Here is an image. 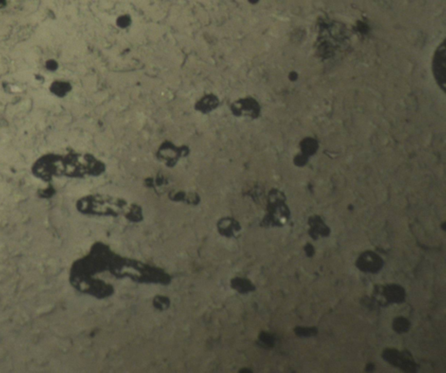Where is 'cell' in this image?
Here are the masks:
<instances>
[{"mask_svg":"<svg viewBox=\"0 0 446 373\" xmlns=\"http://www.w3.org/2000/svg\"><path fill=\"white\" fill-rule=\"evenodd\" d=\"M105 163L93 154L72 152L45 154L33 163L31 172L38 179L48 183L54 177L98 176L105 171Z\"/></svg>","mask_w":446,"mask_h":373,"instance_id":"6da1fadb","label":"cell"},{"mask_svg":"<svg viewBox=\"0 0 446 373\" xmlns=\"http://www.w3.org/2000/svg\"><path fill=\"white\" fill-rule=\"evenodd\" d=\"M125 202L120 200L112 199L111 197L91 194L82 197L76 203V208L81 214L105 216L117 215L125 208Z\"/></svg>","mask_w":446,"mask_h":373,"instance_id":"7a4b0ae2","label":"cell"},{"mask_svg":"<svg viewBox=\"0 0 446 373\" xmlns=\"http://www.w3.org/2000/svg\"><path fill=\"white\" fill-rule=\"evenodd\" d=\"M191 149L188 145H177L171 140H164L156 150V158L168 168H173L181 159L188 157Z\"/></svg>","mask_w":446,"mask_h":373,"instance_id":"3957f363","label":"cell"},{"mask_svg":"<svg viewBox=\"0 0 446 373\" xmlns=\"http://www.w3.org/2000/svg\"><path fill=\"white\" fill-rule=\"evenodd\" d=\"M231 114L236 117H249L255 119L260 113V106L252 98H241L230 105Z\"/></svg>","mask_w":446,"mask_h":373,"instance_id":"277c9868","label":"cell"},{"mask_svg":"<svg viewBox=\"0 0 446 373\" xmlns=\"http://www.w3.org/2000/svg\"><path fill=\"white\" fill-rule=\"evenodd\" d=\"M383 358L386 361L389 362L391 365L402 368V370L408 372L415 371L416 365L412 361L411 356H405V354H400L398 351L393 349L384 350Z\"/></svg>","mask_w":446,"mask_h":373,"instance_id":"5b68a950","label":"cell"},{"mask_svg":"<svg viewBox=\"0 0 446 373\" xmlns=\"http://www.w3.org/2000/svg\"><path fill=\"white\" fill-rule=\"evenodd\" d=\"M433 72L435 77L442 88L445 86V46L442 44L435 54L433 60Z\"/></svg>","mask_w":446,"mask_h":373,"instance_id":"8992f818","label":"cell"},{"mask_svg":"<svg viewBox=\"0 0 446 373\" xmlns=\"http://www.w3.org/2000/svg\"><path fill=\"white\" fill-rule=\"evenodd\" d=\"M356 266L361 271L375 273L383 267V261L377 254L368 251L359 257Z\"/></svg>","mask_w":446,"mask_h":373,"instance_id":"52a82bcc","label":"cell"},{"mask_svg":"<svg viewBox=\"0 0 446 373\" xmlns=\"http://www.w3.org/2000/svg\"><path fill=\"white\" fill-rule=\"evenodd\" d=\"M221 100L215 94H206L194 103V110L202 114H208L219 108Z\"/></svg>","mask_w":446,"mask_h":373,"instance_id":"ba28073f","label":"cell"},{"mask_svg":"<svg viewBox=\"0 0 446 373\" xmlns=\"http://www.w3.org/2000/svg\"><path fill=\"white\" fill-rule=\"evenodd\" d=\"M383 293L390 303H402L405 298L404 290L399 285H388L384 288Z\"/></svg>","mask_w":446,"mask_h":373,"instance_id":"9c48e42d","label":"cell"},{"mask_svg":"<svg viewBox=\"0 0 446 373\" xmlns=\"http://www.w3.org/2000/svg\"><path fill=\"white\" fill-rule=\"evenodd\" d=\"M72 86L70 83L64 80H56L51 83L50 86V91L51 94L57 97L63 98L66 96L71 92Z\"/></svg>","mask_w":446,"mask_h":373,"instance_id":"30bf717a","label":"cell"},{"mask_svg":"<svg viewBox=\"0 0 446 373\" xmlns=\"http://www.w3.org/2000/svg\"><path fill=\"white\" fill-rule=\"evenodd\" d=\"M409 324L407 319L404 317H398L396 319L393 324V328L394 330L398 332V333H403L406 332L407 330H409Z\"/></svg>","mask_w":446,"mask_h":373,"instance_id":"8fae6325","label":"cell"},{"mask_svg":"<svg viewBox=\"0 0 446 373\" xmlns=\"http://www.w3.org/2000/svg\"><path fill=\"white\" fill-rule=\"evenodd\" d=\"M296 335L300 336H314L316 334V329L315 328H305V327H297L296 329Z\"/></svg>","mask_w":446,"mask_h":373,"instance_id":"7c38bea8","label":"cell"},{"mask_svg":"<svg viewBox=\"0 0 446 373\" xmlns=\"http://www.w3.org/2000/svg\"><path fill=\"white\" fill-rule=\"evenodd\" d=\"M46 69L48 71L54 72L58 69V63L56 60H49L46 61Z\"/></svg>","mask_w":446,"mask_h":373,"instance_id":"4fadbf2b","label":"cell"},{"mask_svg":"<svg viewBox=\"0 0 446 373\" xmlns=\"http://www.w3.org/2000/svg\"><path fill=\"white\" fill-rule=\"evenodd\" d=\"M118 24H119V27H121V28H126V27H128V26H129V24H130V20H129L128 17L123 16V17H120V19L118 20Z\"/></svg>","mask_w":446,"mask_h":373,"instance_id":"5bb4252c","label":"cell"},{"mask_svg":"<svg viewBox=\"0 0 446 373\" xmlns=\"http://www.w3.org/2000/svg\"><path fill=\"white\" fill-rule=\"evenodd\" d=\"M305 248H306V252H307L308 256L311 257L313 254H314V248H313L312 246H311V245H307V247Z\"/></svg>","mask_w":446,"mask_h":373,"instance_id":"9a60e30c","label":"cell"},{"mask_svg":"<svg viewBox=\"0 0 446 373\" xmlns=\"http://www.w3.org/2000/svg\"><path fill=\"white\" fill-rule=\"evenodd\" d=\"M6 0H0V7H4V6H6Z\"/></svg>","mask_w":446,"mask_h":373,"instance_id":"2e32d148","label":"cell"},{"mask_svg":"<svg viewBox=\"0 0 446 373\" xmlns=\"http://www.w3.org/2000/svg\"><path fill=\"white\" fill-rule=\"evenodd\" d=\"M373 369H374V365H371V364H369V365H368V366H367V370H372Z\"/></svg>","mask_w":446,"mask_h":373,"instance_id":"e0dca14e","label":"cell"}]
</instances>
